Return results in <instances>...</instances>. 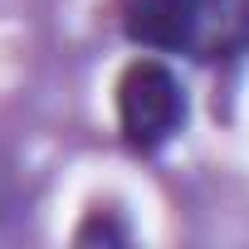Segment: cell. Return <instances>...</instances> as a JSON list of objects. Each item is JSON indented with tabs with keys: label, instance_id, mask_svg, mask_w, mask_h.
<instances>
[{
	"label": "cell",
	"instance_id": "7a4b0ae2",
	"mask_svg": "<svg viewBox=\"0 0 249 249\" xmlns=\"http://www.w3.org/2000/svg\"><path fill=\"white\" fill-rule=\"evenodd\" d=\"M200 0H122V30L142 49H191Z\"/></svg>",
	"mask_w": 249,
	"mask_h": 249
},
{
	"label": "cell",
	"instance_id": "6da1fadb",
	"mask_svg": "<svg viewBox=\"0 0 249 249\" xmlns=\"http://www.w3.org/2000/svg\"><path fill=\"white\" fill-rule=\"evenodd\" d=\"M186 117V103H181V83L171 78L166 64L157 59H137L122 69L117 78V127L132 147L152 152L161 147Z\"/></svg>",
	"mask_w": 249,
	"mask_h": 249
},
{
	"label": "cell",
	"instance_id": "3957f363",
	"mask_svg": "<svg viewBox=\"0 0 249 249\" xmlns=\"http://www.w3.org/2000/svg\"><path fill=\"white\" fill-rule=\"evenodd\" d=\"M249 49V0H200L191 54L196 59H234Z\"/></svg>",
	"mask_w": 249,
	"mask_h": 249
}]
</instances>
